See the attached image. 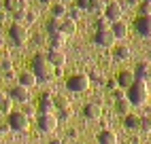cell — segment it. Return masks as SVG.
<instances>
[{
	"label": "cell",
	"mask_w": 151,
	"mask_h": 144,
	"mask_svg": "<svg viewBox=\"0 0 151 144\" xmlns=\"http://www.w3.org/2000/svg\"><path fill=\"white\" fill-rule=\"evenodd\" d=\"M32 74L38 81H51L55 76V68L49 64V59H47L45 53L34 55V59H32Z\"/></svg>",
	"instance_id": "cell-1"
},
{
	"label": "cell",
	"mask_w": 151,
	"mask_h": 144,
	"mask_svg": "<svg viewBox=\"0 0 151 144\" xmlns=\"http://www.w3.org/2000/svg\"><path fill=\"white\" fill-rule=\"evenodd\" d=\"M126 100L130 102V104H134V106H143L145 102L149 100V87H147V83H143V81H134L132 87H128Z\"/></svg>",
	"instance_id": "cell-2"
},
{
	"label": "cell",
	"mask_w": 151,
	"mask_h": 144,
	"mask_svg": "<svg viewBox=\"0 0 151 144\" xmlns=\"http://www.w3.org/2000/svg\"><path fill=\"white\" fill-rule=\"evenodd\" d=\"M89 76L87 74H73L68 81H66V89L73 91V93H83V91L89 89Z\"/></svg>",
	"instance_id": "cell-3"
},
{
	"label": "cell",
	"mask_w": 151,
	"mask_h": 144,
	"mask_svg": "<svg viewBox=\"0 0 151 144\" xmlns=\"http://www.w3.org/2000/svg\"><path fill=\"white\" fill-rule=\"evenodd\" d=\"M9 38L15 47H24L28 43V28L24 24H13L9 28Z\"/></svg>",
	"instance_id": "cell-4"
},
{
	"label": "cell",
	"mask_w": 151,
	"mask_h": 144,
	"mask_svg": "<svg viewBox=\"0 0 151 144\" xmlns=\"http://www.w3.org/2000/svg\"><path fill=\"white\" fill-rule=\"evenodd\" d=\"M30 127V119L24 115V112H11L9 115V129H13V131H26Z\"/></svg>",
	"instance_id": "cell-5"
},
{
	"label": "cell",
	"mask_w": 151,
	"mask_h": 144,
	"mask_svg": "<svg viewBox=\"0 0 151 144\" xmlns=\"http://www.w3.org/2000/svg\"><path fill=\"white\" fill-rule=\"evenodd\" d=\"M55 127H58V117L53 115V112L38 117V129H41L43 133H51V131H55Z\"/></svg>",
	"instance_id": "cell-6"
},
{
	"label": "cell",
	"mask_w": 151,
	"mask_h": 144,
	"mask_svg": "<svg viewBox=\"0 0 151 144\" xmlns=\"http://www.w3.org/2000/svg\"><path fill=\"white\" fill-rule=\"evenodd\" d=\"M94 40H96V45H100V47H113L117 38L113 36V32H111V28H109V30H96Z\"/></svg>",
	"instance_id": "cell-7"
},
{
	"label": "cell",
	"mask_w": 151,
	"mask_h": 144,
	"mask_svg": "<svg viewBox=\"0 0 151 144\" xmlns=\"http://www.w3.org/2000/svg\"><path fill=\"white\" fill-rule=\"evenodd\" d=\"M122 13H124V9H122V4H119V2H109V4L104 6V17L109 19L111 24L119 21V19H122Z\"/></svg>",
	"instance_id": "cell-8"
},
{
	"label": "cell",
	"mask_w": 151,
	"mask_h": 144,
	"mask_svg": "<svg viewBox=\"0 0 151 144\" xmlns=\"http://www.w3.org/2000/svg\"><path fill=\"white\" fill-rule=\"evenodd\" d=\"M9 100H15V102H22V104H26V102L30 100V91L22 85H15L13 89H9Z\"/></svg>",
	"instance_id": "cell-9"
},
{
	"label": "cell",
	"mask_w": 151,
	"mask_h": 144,
	"mask_svg": "<svg viewBox=\"0 0 151 144\" xmlns=\"http://www.w3.org/2000/svg\"><path fill=\"white\" fill-rule=\"evenodd\" d=\"M134 78L143 81V83L151 81V64H149V61H140V64L134 68Z\"/></svg>",
	"instance_id": "cell-10"
},
{
	"label": "cell",
	"mask_w": 151,
	"mask_h": 144,
	"mask_svg": "<svg viewBox=\"0 0 151 144\" xmlns=\"http://www.w3.org/2000/svg\"><path fill=\"white\" fill-rule=\"evenodd\" d=\"M134 28L140 36H151V17H143L138 15L136 21H134Z\"/></svg>",
	"instance_id": "cell-11"
},
{
	"label": "cell",
	"mask_w": 151,
	"mask_h": 144,
	"mask_svg": "<svg viewBox=\"0 0 151 144\" xmlns=\"http://www.w3.org/2000/svg\"><path fill=\"white\" fill-rule=\"evenodd\" d=\"M83 115L89 121H96V119L102 117V108H100V104H96V102H89V104L83 106Z\"/></svg>",
	"instance_id": "cell-12"
},
{
	"label": "cell",
	"mask_w": 151,
	"mask_h": 144,
	"mask_svg": "<svg viewBox=\"0 0 151 144\" xmlns=\"http://www.w3.org/2000/svg\"><path fill=\"white\" fill-rule=\"evenodd\" d=\"M47 59H49V64H51L53 68H62V66L66 64V55H64V51H55V49H49Z\"/></svg>",
	"instance_id": "cell-13"
},
{
	"label": "cell",
	"mask_w": 151,
	"mask_h": 144,
	"mask_svg": "<svg viewBox=\"0 0 151 144\" xmlns=\"http://www.w3.org/2000/svg\"><path fill=\"white\" fill-rule=\"evenodd\" d=\"M134 72H130V70H122L117 74V85L122 87V89H128V87H132V83H134Z\"/></svg>",
	"instance_id": "cell-14"
},
{
	"label": "cell",
	"mask_w": 151,
	"mask_h": 144,
	"mask_svg": "<svg viewBox=\"0 0 151 144\" xmlns=\"http://www.w3.org/2000/svg\"><path fill=\"white\" fill-rule=\"evenodd\" d=\"M111 32H113V36H115L117 40H124V38L128 36V24L119 19V21L111 24Z\"/></svg>",
	"instance_id": "cell-15"
},
{
	"label": "cell",
	"mask_w": 151,
	"mask_h": 144,
	"mask_svg": "<svg viewBox=\"0 0 151 144\" xmlns=\"http://www.w3.org/2000/svg\"><path fill=\"white\" fill-rule=\"evenodd\" d=\"M60 32H62L64 36H73L77 32V21H73L70 17L60 19Z\"/></svg>",
	"instance_id": "cell-16"
},
{
	"label": "cell",
	"mask_w": 151,
	"mask_h": 144,
	"mask_svg": "<svg viewBox=\"0 0 151 144\" xmlns=\"http://www.w3.org/2000/svg\"><path fill=\"white\" fill-rule=\"evenodd\" d=\"M36 83H38V78H36V76H34L30 70H26V72H22V74H19V85H22V87H26V89H32Z\"/></svg>",
	"instance_id": "cell-17"
},
{
	"label": "cell",
	"mask_w": 151,
	"mask_h": 144,
	"mask_svg": "<svg viewBox=\"0 0 151 144\" xmlns=\"http://www.w3.org/2000/svg\"><path fill=\"white\" fill-rule=\"evenodd\" d=\"M38 108H41V115H49V112H53V98L49 96V93H45V96H41V102H38Z\"/></svg>",
	"instance_id": "cell-18"
},
{
	"label": "cell",
	"mask_w": 151,
	"mask_h": 144,
	"mask_svg": "<svg viewBox=\"0 0 151 144\" xmlns=\"http://www.w3.org/2000/svg\"><path fill=\"white\" fill-rule=\"evenodd\" d=\"M98 144H117V133L113 129H102L98 133Z\"/></svg>",
	"instance_id": "cell-19"
},
{
	"label": "cell",
	"mask_w": 151,
	"mask_h": 144,
	"mask_svg": "<svg viewBox=\"0 0 151 144\" xmlns=\"http://www.w3.org/2000/svg\"><path fill=\"white\" fill-rule=\"evenodd\" d=\"M53 106L60 108L62 119H68V117H70V102H68L66 98H53Z\"/></svg>",
	"instance_id": "cell-20"
},
{
	"label": "cell",
	"mask_w": 151,
	"mask_h": 144,
	"mask_svg": "<svg viewBox=\"0 0 151 144\" xmlns=\"http://www.w3.org/2000/svg\"><path fill=\"white\" fill-rule=\"evenodd\" d=\"M49 45H51V49H55V51H62L64 45H66V36H64L62 32L51 34V36H49Z\"/></svg>",
	"instance_id": "cell-21"
},
{
	"label": "cell",
	"mask_w": 151,
	"mask_h": 144,
	"mask_svg": "<svg viewBox=\"0 0 151 144\" xmlns=\"http://www.w3.org/2000/svg\"><path fill=\"white\" fill-rule=\"evenodd\" d=\"M128 57H130V47H128V45H117V47H115V59L124 61V59H128Z\"/></svg>",
	"instance_id": "cell-22"
},
{
	"label": "cell",
	"mask_w": 151,
	"mask_h": 144,
	"mask_svg": "<svg viewBox=\"0 0 151 144\" xmlns=\"http://www.w3.org/2000/svg\"><path fill=\"white\" fill-rule=\"evenodd\" d=\"M124 125H126V129H138V127H140V117H136V115H126Z\"/></svg>",
	"instance_id": "cell-23"
},
{
	"label": "cell",
	"mask_w": 151,
	"mask_h": 144,
	"mask_svg": "<svg viewBox=\"0 0 151 144\" xmlns=\"http://www.w3.org/2000/svg\"><path fill=\"white\" fill-rule=\"evenodd\" d=\"M130 106H132V104H130L126 98L124 100H117V104H115V108H117L119 115H130Z\"/></svg>",
	"instance_id": "cell-24"
},
{
	"label": "cell",
	"mask_w": 151,
	"mask_h": 144,
	"mask_svg": "<svg viewBox=\"0 0 151 144\" xmlns=\"http://www.w3.org/2000/svg\"><path fill=\"white\" fill-rule=\"evenodd\" d=\"M51 13H53V19H64L66 17V6L64 4H53Z\"/></svg>",
	"instance_id": "cell-25"
},
{
	"label": "cell",
	"mask_w": 151,
	"mask_h": 144,
	"mask_svg": "<svg viewBox=\"0 0 151 144\" xmlns=\"http://www.w3.org/2000/svg\"><path fill=\"white\" fill-rule=\"evenodd\" d=\"M104 6H106L104 0H89V11H94V13L104 11Z\"/></svg>",
	"instance_id": "cell-26"
},
{
	"label": "cell",
	"mask_w": 151,
	"mask_h": 144,
	"mask_svg": "<svg viewBox=\"0 0 151 144\" xmlns=\"http://www.w3.org/2000/svg\"><path fill=\"white\" fill-rule=\"evenodd\" d=\"M47 32H49V36L60 32V19H51V21L47 24Z\"/></svg>",
	"instance_id": "cell-27"
},
{
	"label": "cell",
	"mask_w": 151,
	"mask_h": 144,
	"mask_svg": "<svg viewBox=\"0 0 151 144\" xmlns=\"http://www.w3.org/2000/svg\"><path fill=\"white\" fill-rule=\"evenodd\" d=\"M13 17H15V24H22V21H26L28 11H26V9H17V11L13 13Z\"/></svg>",
	"instance_id": "cell-28"
},
{
	"label": "cell",
	"mask_w": 151,
	"mask_h": 144,
	"mask_svg": "<svg viewBox=\"0 0 151 144\" xmlns=\"http://www.w3.org/2000/svg\"><path fill=\"white\" fill-rule=\"evenodd\" d=\"M4 9H6V11H17V9H19V0H4Z\"/></svg>",
	"instance_id": "cell-29"
},
{
	"label": "cell",
	"mask_w": 151,
	"mask_h": 144,
	"mask_svg": "<svg viewBox=\"0 0 151 144\" xmlns=\"http://www.w3.org/2000/svg\"><path fill=\"white\" fill-rule=\"evenodd\" d=\"M96 24H98V26H96V30H109V28H111V21H109L106 17H100Z\"/></svg>",
	"instance_id": "cell-30"
},
{
	"label": "cell",
	"mask_w": 151,
	"mask_h": 144,
	"mask_svg": "<svg viewBox=\"0 0 151 144\" xmlns=\"http://www.w3.org/2000/svg\"><path fill=\"white\" fill-rule=\"evenodd\" d=\"M140 129H143V131H151V117H143V119H140Z\"/></svg>",
	"instance_id": "cell-31"
},
{
	"label": "cell",
	"mask_w": 151,
	"mask_h": 144,
	"mask_svg": "<svg viewBox=\"0 0 151 144\" xmlns=\"http://www.w3.org/2000/svg\"><path fill=\"white\" fill-rule=\"evenodd\" d=\"M0 68L9 74V72H13V61L11 59H2V61H0Z\"/></svg>",
	"instance_id": "cell-32"
},
{
	"label": "cell",
	"mask_w": 151,
	"mask_h": 144,
	"mask_svg": "<svg viewBox=\"0 0 151 144\" xmlns=\"http://www.w3.org/2000/svg\"><path fill=\"white\" fill-rule=\"evenodd\" d=\"M0 110H2V112H6V115H11V100H2V102H0Z\"/></svg>",
	"instance_id": "cell-33"
},
{
	"label": "cell",
	"mask_w": 151,
	"mask_h": 144,
	"mask_svg": "<svg viewBox=\"0 0 151 144\" xmlns=\"http://www.w3.org/2000/svg\"><path fill=\"white\" fill-rule=\"evenodd\" d=\"M140 15H143V17H151V2H143V6H140Z\"/></svg>",
	"instance_id": "cell-34"
},
{
	"label": "cell",
	"mask_w": 151,
	"mask_h": 144,
	"mask_svg": "<svg viewBox=\"0 0 151 144\" xmlns=\"http://www.w3.org/2000/svg\"><path fill=\"white\" fill-rule=\"evenodd\" d=\"M77 9H79V11H89V0H79Z\"/></svg>",
	"instance_id": "cell-35"
},
{
	"label": "cell",
	"mask_w": 151,
	"mask_h": 144,
	"mask_svg": "<svg viewBox=\"0 0 151 144\" xmlns=\"http://www.w3.org/2000/svg\"><path fill=\"white\" fill-rule=\"evenodd\" d=\"M26 21H28V24L36 21V13H30V11H28V17H26Z\"/></svg>",
	"instance_id": "cell-36"
},
{
	"label": "cell",
	"mask_w": 151,
	"mask_h": 144,
	"mask_svg": "<svg viewBox=\"0 0 151 144\" xmlns=\"http://www.w3.org/2000/svg\"><path fill=\"white\" fill-rule=\"evenodd\" d=\"M79 15H81V11H79V9H75V11L70 13V19H73V21H77V19H79Z\"/></svg>",
	"instance_id": "cell-37"
},
{
	"label": "cell",
	"mask_w": 151,
	"mask_h": 144,
	"mask_svg": "<svg viewBox=\"0 0 151 144\" xmlns=\"http://www.w3.org/2000/svg\"><path fill=\"white\" fill-rule=\"evenodd\" d=\"M6 131H9V125H0V136H4Z\"/></svg>",
	"instance_id": "cell-38"
},
{
	"label": "cell",
	"mask_w": 151,
	"mask_h": 144,
	"mask_svg": "<svg viewBox=\"0 0 151 144\" xmlns=\"http://www.w3.org/2000/svg\"><path fill=\"white\" fill-rule=\"evenodd\" d=\"M128 2H130V4H140L143 0H128Z\"/></svg>",
	"instance_id": "cell-39"
},
{
	"label": "cell",
	"mask_w": 151,
	"mask_h": 144,
	"mask_svg": "<svg viewBox=\"0 0 151 144\" xmlns=\"http://www.w3.org/2000/svg\"><path fill=\"white\" fill-rule=\"evenodd\" d=\"M49 2H51V0H41V4H49Z\"/></svg>",
	"instance_id": "cell-40"
},
{
	"label": "cell",
	"mask_w": 151,
	"mask_h": 144,
	"mask_svg": "<svg viewBox=\"0 0 151 144\" xmlns=\"http://www.w3.org/2000/svg\"><path fill=\"white\" fill-rule=\"evenodd\" d=\"M2 100H6V96H4V93H0V102H2Z\"/></svg>",
	"instance_id": "cell-41"
},
{
	"label": "cell",
	"mask_w": 151,
	"mask_h": 144,
	"mask_svg": "<svg viewBox=\"0 0 151 144\" xmlns=\"http://www.w3.org/2000/svg\"><path fill=\"white\" fill-rule=\"evenodd\" d=\"M147 2H151V0H147Z\"/></svg>",
	"instance_id": "cell-42"
}]
</instances>
